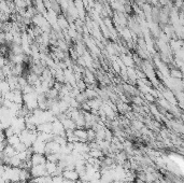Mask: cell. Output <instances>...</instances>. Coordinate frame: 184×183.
<instances>
[{
	"label": "cell",
	"mask_w": 184,
	"mask_h": 183,
	"mask_svg": "<svg viewBox=\"0 0 184 183\" xmlns=\"http://www.w3.org/2000/svg\"><path fill=\"white\" fill-rule=\"evenodd\" d=\"M66 132H67V130L65 129L61 121H59V120L56 117V120L53 122V134H54L55 136L66 137Z\"/></svg>",
	"instance_id": "cell-1"
},
{
	"label": "cell",
	"mask_w": 184,
	"mask_h": 183,
	"mask_svg": "<svg viewBox=\"0 0 184 183\" xmlns=\"http://www.w3.org/2000/svg\"><path fill=\"white\" fill-rule=\"evenodd\" d=\"M30 173L31 176H33V178H38V177H42V176H50V174L48 173L45 165L33 166L30 169Z\"/></svg>",
	"instance_id": "cell-2"
},
{
	"label": "cell",
	"mask_w": 184,
	"mask_h": 183,
	"mask_svg": "<svg viewBox=\"0 0 184 183\" xmlns=\"http://www.w3.org/2000/svg\"><path fill=\"white\" fill-rule=\"evenodd\" d=\"M31 163H33V167L37 165H45L48 158H46L45 154H39V153H33L31 156Z\"/></svg>",
	"instance_id": "cell-3"
},
{
	"label": "cell",
	"mask_w": 184,
	"mask_h": 183,
	"mask_svg": "<svg viewBox=\"0 0 184 183\" xmlns=\"http://www.w3.org/2000/svg\"><path fill=\"white\" fill-rule=\"evenodd\" d=\"M60 148L61 146L57 143L56 141L52 140L46 143V149H45V154H53V153H60Z\"/></svg>",
	"instance_id": "cell-4"
},
{
	"label": "cell",
	"mask_w": 184,
	"mask_h": 183,
	"mask_svg": "<svg viewBox=\"0 0 184 183\" xmlns=\"http://www.w3.org/2000/svg\"><path fill=\"white\" fill-rule=\"evenodd\" d=\"M31 149H33V153H39V154H45V149H46V143L43 141H41V140H36L35 142H33V147H31Z\"/></svg>",
	"instance_id": "cell-5"
},
{
	"label": "cell",
	"mask_w": 184,
	"mask_h": 183,
	"mask_svg": "<svg viewBox=\"0 0 184 183\" xmlns=\"http://www.w3.org/2000/svg\"><path fill=\"white\" fill-rule=\"evenodd\" d=\"M61 123H63V125H64V127L66 130H75L78 128V126H77V124L75 123V121L69 116L64 120H61Z\"/></svg>",
	"instance_id": "cell-6"
},
{
	"label": "cell",
	"mask_w": 184,
	"mask_h": 183,
	"mask_svg": "<svg viewBox=\"0 0 184 183\" xmlns=\"http://www.w3.org/2000/svg\"><path fill=\"white\" fill-rule=\"evenodd\" d=\"M63 177L67 180L70 181H78L80 180V176L75 170H64L63 172Z\"/></svg>",
	"instance_id": "cell-7"
},
{
	"label": "cell",
	"mask_w": 184,
	"mask_h": 183,
	"mask_svg": "<svg viewBox=\"0 0 184 183\" xmlns=\"http://www.w3.org/2000/svg\"><path fill=\"white\" fill-rule=\"evenodd\" d=\"M37 130L40 132H46V134H51L53 132V123L48 122V123H42L37 126Z\"/></svg>",
	"instance_id": "cell-8"
},
{
	"label": "cell",
	"mask_w": 184,
	"mask_h": 183,
	"mask_svg": "<svg viewBox=\"0 0 184 183\" xmlns=\"http://www.w3.org/2000/svg\"><path fill=\"white\" fill-rule=\"evenodd\" d=\"M75 135L79 138V142H86L87 140V130L84 128H77L75 130Z\"/></svg>",
	"instance_id": "cell-9"
},
{
	"label": "cell",
	"mask_w": 184,
	"mask_h": 183,
	"mask_svg": "<svg viewBox=\"0 0 184 183\" xmlns=\"http://www.w3.org/2000/svg\"><path fill=\"white\" fill-rule=\"evenodd\" d=\"M46 166V170H48V173L50 174V176H54L55 171L57 170V168H58V164L57 163H53V162H46L45 164Z\"/></svg>",
	"instance_id": "cell-10"
},
{
	"label": "cell",
	"mask_w": 184,
	"mask_h": 183,
	"mask_svg": "<svg viewBox=\"0 0 184 183\" xmlns=\"http://www.w3.org/2000/svg\"><path fill=\"white\" fill-rule=\"evenodd\" d=\"M7 140H8V143L10 144V146H12V147H14L15 148L17 144H20L21 142V138H20V135H13V136H11V137H9V138H7Z\"/></svg>",
	"instance_id": "cell-11"
},
{
	"label": "cell",
	"mask_w": 184,
	"mask_h": 183,
	"mask_svg": "<svg viewBox=\"0 0 184 183\" xmlns=\"http://www.w3.org/2000/svg\"><path fill=\"white\" fill-rule=\"evenodd\" d=\"M2 152L5 153V155L8 157H13V156H15V155H17V151H16V149L14 148V147L10 146V144H8L7 148H6Z\"/></svg>",
	"instance_id": "cell-12"
},
{
	"label": "cell",
	"mask_w": 184,
	"mask_h": 183,
	"mask_svg": "<svg viewBox=\"0 0 184 183\" xmlns=\"http://www.w3.org/2000/svg\"><path fill=\"white\" fill-rule=\"evenodd\" d=\"M33 181L36 183H52L53 177L52 176H42V177H38V178H33Z\"/></svg>",
	"instance_id": "cell-13"
},
{
	"label": "cell",
	"mask_w": 184,
	"mask_h": 183,
	"mask_svg": "<svg viewBox=\"0 0 184 183\" xmlns=\"http://www.w3.org/2000/svg\"><path fill=\"white\" fill-rule=\"evenodd\" d=\"M103 151H101L100 149H90V155L92 157H95V158H101L103 156Z\"/></svg>",
	"instance_id": "cell-14"
},
{
	"label": "cell",
	"mask_w": 184,
	"mask_h": 183,
	"mask_svg": "<svg viewBox=\"0 0 184 183\" xmlns=\"http://www.w3.org/2000/svg\"><path fill=\"white\" fill-rule=\"evenodd\" d=\"M170 75H171V78H173V79H178V80L183 79V77H184L183 72H182L181 70H179V69H171Z\"/></svg>",
	"instance_id": "cell-15"
},
{
	"label": "cell",
	"mask_w": 184,
	"mask_h": 183,
	"mask_svg": "<svg viewBox=\"0 0 184 183\" xmlns=\"http://www.w3.org/2000/svg\"><path fill=\"white\" fill-rule=\"evenodd\" d=\"M58 26L60 29H66L69 27V23L64 16H59L58 17Z\"/></svg>",
	"instance_id": "cell-16"
},
{
	"label": "cell",
	"mask_w": 184,
	"mask_h": 183,
	"mask_svg": "<svg viewBox=\"0 0 184 183\" xmlns=\"http://www.w3.org/2000/svg\"><path fill=\"white\" fill-rule=\"evenodd\" d=\"M54 141H56L57 143H59L60 146H66L68 143V140H67V137L63 136H54Z\"/></svg>",
	"instance_id": "cell-17"
},
{
	"label": "cell",
	"mask_w": 184,
	"mask_h": 183,
	"mask_svg": "<svg viewBox=\"0 0 184 183\" xmlns=\"http://www.w3.org/2000/svg\"><path fill=\"white\" fill-rule=\"evenodd\" d=\"M87 140L90 142L96 140V132L93 128H88L87 129Z\"/></svg>",
	"instance_id": "cell-18"
},
{
	"label": "cell",
	"mask_w": 184,
	"mask_h": 183,
	"mask_svg": "<svg viewBox=\"0 0 184 183\" xmlns=\"http://www.w3.org/2000/svg\"><path fill=\"white\" fill-rule=\"evenodd\" d=\"M123 63L127 67H132L135 64L134 59H132V57H129V56H124V57H123Z\"/></svg>",
	"instance_id": "cell-19"
},
{
	"label": "cell",
	"mask_w": 184,
	"mask_h": 183,
	"mask_svg": "<svg viewBox=\"0 0 184 183\" xmlns=\"http://www.w3.org/2000/svg\"><path fill=\"white\" fill-rule=\"evenodd\" d=\"M52 183H65V178L63 176H55L53 177Z\"/></svg>",
	"instance_id": "cell-20"
},
{
	"label": "cell",
	"mask_w": 184,
	"mask_h": 183,
	"mask_svg": "<svg viewBox=\"0 0 184 183\" xmlns=\"http://www.w3.org/2000/svg\"><path fill=\"white\" fill-rule=\"evenodd\" d=\"M132 124H134L135 128H136V129H138V130H141V129H142L143 127H144V126H143V124L141 123L140 121H139V122H138V121H135V122H134V123H132Z\"/></svg>",
	"instance_id": "cell-21"
},
{
	"label": "cell",
	"mask_w": 184,
	"mask_h": 183,
	"mask_svg": "<svg viewBox=\"0 0 184 183\" xmlns=\"http://www.w3.org/2000/svg\"><path fill=\"white\" fill-rule=\"evenodd\" d=\"M134 101L136 102V104H138V105H142L143 104L142 99H141L140 97H134Z\"/></svg>",
	"instance_id": "cell-22"
},
{
	"label": "cell",
	"mask_w": 184,
	"mask_h": 183,
	"mask_svg": "<svg viewBox=\"0 0 184 183\" xmlns=\"http://www.w3.org/2000/svg\"><path fill=\"white\" fill-rule=\"evenodd\" d=\"M113 183H126V181H114Z\"/></svg>",
	"instance_id": "cell-23"
},
{
	"label": "cell",
	"mask_w": 184,
	"mask_h": 183,
	"mask_svg": "<svg viewBox=\"0 0 184 183\" xmlns=\"http://www.w3.org/2000/svg\"><path fill=\"white\" fill-rule=\"evenodd\" d=\"M112 183H113V182H112Z\"/></svg>",
	"instance_id": "cell-24"
}]
</instances>
